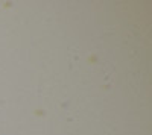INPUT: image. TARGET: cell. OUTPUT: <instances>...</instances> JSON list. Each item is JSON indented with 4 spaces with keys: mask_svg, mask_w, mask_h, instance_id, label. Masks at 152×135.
Segmentation results:
<instances>
[]
</instances>
